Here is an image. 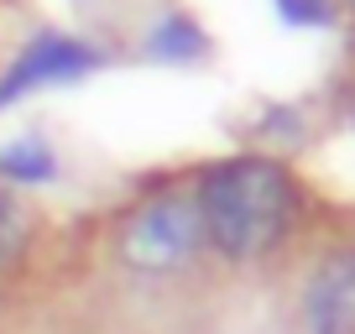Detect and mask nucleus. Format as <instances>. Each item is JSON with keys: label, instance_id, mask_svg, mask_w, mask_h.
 Segmentation results:
<instances>
[{"label": "nucleus", "instance_id": "f257e3e1", "mask_svg": "<svg viewBox=\"0 0 355 334\" xmlns=\"http://www.w3.org/2000/svg\"><path fill=\"white\" fill-rule=\"evenodd\" d=\"M193 204H199L204 245L235 267H251L282 251V240L298 225L303 193L277 157L241 152L204 167L193 183Z\"/></svg>", "mask_w": 355, "mask_h": 334}, {"label": "nucleus", "instance_id": "423d86ee", "mask_svg": "<svg viewBox=\"0 0 355 334\" xmlns=\"http://www.w3.org/2000/svg\"><path fill=\"white\" fill-rule=\"evenodd\" d=\"M47 173H53V152H47L42 141H11L0 146V178H16V183H42Z\"/></svg>", "mask_w": 355, "mask_h": 334}, {"label": "nucleus", "instance_id": "f03ea898", "mask_svg": "<svg viewBox=\"0 0 355 334\" xmlns=\"http://www.w3.org/2000/svg\"><path fill=\"white\" fill-rule=\"evenodd\" d=\"M115 261L131 277H173V272L193 267L209 251L199 225V204L193 188H162L152 199H141L115 230Z\"/></svg>", "mask_w": 355, "mask_h": 334}, {"label": "nucleus", "instance_id": "0eeeda50", "mask_svg": "<svg viewBox=\"0 0 355 334\" xmlns=\"http://www.w3.org/2000/svg\"><path fill=\"white\" fill-rule=\"evenodd\" d=\"M21 240H26V214H21V204H16L11 193L0 188V267L21 251Z\"/></svg>", "mask_w": 355, "mask_h": 334}, {"label": "nucleus", "instance_id": "7ed1b4c3", "mask_svg": "<svg viewBox=\"0 0 355 334\" xmlns=\"http://www.w3.org/2000/svg\"><path fill=\"white\" fill-rule=\"evenodd\" d=\"M100 68V47H89L84 37L68 32H37L32 42L16 53V63L0 73V105L21 100V94L53 89V84H73V78Z\"/></svg>", "mask_w": 355, "mask_h": 334}, {"label": "nucleus", "instance_id": "6e6552de", "mask_svg": "<svg viewBox=\"0 0 355 334\" xmlns=\"http://www.w3.org/2000/svg\"><path fill=\"white\" fill-rule=\"evenodd\" d=\"M277 11L288 16V21H298V26H324L329 21V0H277Z\"/></svg>", "mask_w": 355, "mask_h": 334}, {"label": "nucleus", "instance_id": "20e7f679", "mask_svg": "<svg viewBox=\"0 0 355 334\" xmlns=\"http://www.w3.org/2000/svg\"><path fill=\"white\" fill-rule=\"evenodd\" d=\"M303 334H355V245H340L313 261L298 292Z\"/></svg>", "mask_w": 355, "mask_h": 334}, {"label": "nucleus", "instance_id": "39448f33", "mask_svg": "<svg viewBox=\"0 0 355 334\" xmlns=\"http://www.w3.org/2000/svg\"><path fill=\"white\" fill-rule=\"evenodd\" d=\"M146 53L162 58V63H189V58L204 53V32L189 21V16H162L146 37Z\"/></svg>", "mask_w": 355, "mask_h": 334}]
</instances>
